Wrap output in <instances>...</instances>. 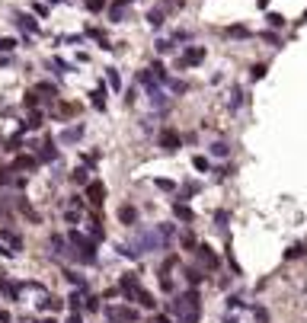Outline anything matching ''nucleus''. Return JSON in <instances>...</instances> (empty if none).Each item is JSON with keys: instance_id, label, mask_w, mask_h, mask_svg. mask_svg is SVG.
Returning a JSON list of instances; mask_svg holds the SVG:
<instances>
[{"instance_id": "nucleus-1", "label": "nucleus", "mask_w": 307, "mask_h": 323, "mask_svg": "<svg viewBox=\"0 0 307 323\" xmlns=\"http://www.w3.org/2000/svg\"><path fill=\"white\" fill-rule=\"evenodd\" d=\"M170 310H173L183 323H199V294H195V291L179 294V298L170 304Z\"/></svg>"}, {"instance_id": "nucleus-2", "label": "nucleus", "mask_w": 307, "mask_h": 323, "mask_svg": "<svg viewBox=\"0 0 307 323\" xmlns=\"http://www.w3.org/2000/svg\"><path fill=\"white\" fill-rule=\"evenodd\" d=\"M13 23L19 26V29H23V32H29V35H32V32H38V23H35V19H32L29 13H13Z\"/></svg>"}, {"instance_id": "nucleus-3", "label": "nucleus", "mask_w": 307, "mask_h": 323, "mask_svg": "<svg viewBox=\"0 0 307 323\" xmlns=\"http://www.w3.org/2000/svg\"><path fill=\"white\" fill-rule=\"evenodd\" d=\"M109 317H112V320H122V323H135V320H138V314L128 310V307H112V310H109Z\"/></svg>"}, {"instance_id": "nucleus-4", "label": "nucleus", "mask_w": 307, "mask_h": 323, "mask_svg": "<svg viewBox=\"0 0 307 323\" xmlns=\"http://www.w3.org/2000/svg\"><path fill=\"white\" fill-rule=\"evenodd\" d=\"M86 195H90L93 205H102V199H106V189H102V183H90V186H86Z\"/></svg>"}, {"instance_id": "nucleus-5", "label": "nucleus", "mask_w": 307, "mask_h": 323, "mask_svg": "<svg viewBox=\"0 0 307 323\" xmlns=\"http://www.w3.org/2000/svg\"><path fill=\"white\" fill-rule=\"evenodd\" d=\"M199 61H205V51H202V48H189V51L183 54V68H189V64H199Z\"/></svg>"}, {"instance_id": "nucleus-6", "label": "nucleus", "mask_w": 307, "mask_h": 323, "mask_svg": "<svg viewBox=\"0 0 307 323\" xmlns=\"http://www.w3.org/2000/svg\"><path fill=\"white\" fill-rule=\"evenodd\" d=\"M80 138H84V125H74V128H68V131L61 135L64 144H74V141H80Z\"/></svg>"}, {"instance_id": "nucleus-7", "label": "nucleus", "mask_w": 307, "mask_h": 323, "mask_svg": "<svg viewBox=\"0 0 307 323\" xmlns=\"http://www.w3.org/2000/svg\"><path fill=\"white\" fill-rule=\"evenodd\" d=\"M160 144L167 147V151H176V147H179V135H176V131H163V135H160Z\"/></svg>"}, {"instance_id": "nucleus-8", "label": "nucleus", "mask_w": 307, "mask_h": 323, "mask_svg": "<svg viewBox=\"0 0 307 323\" xmlns=\"http://www.w3.org/2000/svg\"><path fill=\"white\" fill-rule=\"evenodd\" d=\"M199 259L205 262L208 269H218V256L211 253V250H208V246H199Z\"/></svg>"}, {"instance_id": "nucleus-9", "label": "nucleus", "mask_w": 307, "mask_h": 323, "mask_svg": "<svg viewBox=\"0 0 307 323\" xmlns=\"http://www.w3.org/2000/svg\"><path fill=\"white\" fill-rule=\"evenodd\" d=\"M173 215H176L179 221H192V218H195V215H192V208H186V205H173Z\"/></svg>"}, {"instance_id": "nucleus-10", "label": "nucleus", "mask_w": 307, "mask_h": 323, "mask_svg": "<svg viewBox=\"0 0 307 323\" xmlns=\"http://www.w3.org/2000/svg\"><path fill=\"white\" fill-rule=\"evenodd\" d=\"M106 77H109V86H112L115 93L122 90V77H119V70H115V68H109V74H106Z\"/></svg>"}, {"instance_id": "nucleus-11", "label": "nucleus", "mask_w": 307, "mask_h": 323, "mask_svg": "<svg viewBox=\"0 0 307 323\" xmlns=\"http://www.w3.org/2000/svg\"><path fill=\"white\" fill-rule=\"evenodd\" d=\"M227 151H230V147L224 144V141H215V144H211V154H215V157H227Z\"/></svg>"}, {"instance_id": "nucleus-12", "label": "nucleus", "mask_w": 307, "mask_h": 323, "mask_svg": "<svg viewBox=\"0 0 307 323\" xmlns=\"http://www.w3.org/2000/svg\"><path fill=\"white\" fill-rule=\"evenodd\" d=\"M13 167H19V170H32V167H35V160H32V157H16Z\"/></svg>"}, {"instance_id": "nucleus-13", "label": "nucleus", "mask_w": 307, "mask_h": 323, "mask_svg": "<svg viewBox=\"0 0 307 323\" xmlns=\"http://www.w3.org/2000/svg\"><path fill=\"white\" fill-rule=\"evenodd\" d=\"M93 106L100 109V112L106 109V96H102V90H96V93H93Z\"/></svg>"}, {"instance_id": "nucleus-14", "label": "nucleus", "mask_w": 307, "mask_h": 323, "mask_svg": "<svg viewBox=\"0 0 307 323\" xmlns=\"http://www.w3.org/2000/svg\"><path fill=\"white\" fill-rule=\"evenodd\" d=\"M119 218H122L125 224H131V221H135V208H128V205H125L122 211H119Z\"/></svg>"}, {"instance_id": "nucleus-15", "label": "nucleus", "mask_w": 307, "mask_h": 323, "mask_svg": "<svg viewBox=\"0 0 307 323\" xmlns=\"http://www.w3.org/2000/svg\"><path fill=\"white\" fill-rule=\"evenodd\" d=\"M147 19H151V26H160V23H163V10H151V16H147Z\"/></svg>"}, {"instance_id": "nucleus-16", "label": "nucleus", "mask_w": 307, "mask_h": 323, "mask_svg": "<svg viewBox=\"0 0 307 323\" xmlns=\"http://www.w3.org/2000/svg\"><path fill=\"white\" fill-rule=\"evenodd\" d=\"M157 51H173V42H170V39H160V42H157Z\"/></svg>"}, {"instance_id": "nucleus-17", "label": "nucleus", "mask_w": 307, "mask_h": 323, "mask_svg": "<svg viewBox=\"0 0 307 323\" xmlns=\"http://www.w3.org/2000/svg\"><path fill=\"white\" fill-rule=\"evenodd\" d=\"M285 256H288V259H298V256H304V246H291Z\"/></svg>"}, {"instance_id": "nucleus-18", "label": "nucleus", "mask_w": 307, "mask_h": 323, "mask_svg": "<svg viewBox=\"0 0 307 323\" xmlns=\"http://www.w3.org/2000/svg\"><path fill=\"white\" fill-rule=\"evenodd\" d=\"M262 74H266V64H256V68H253V70H250V77H253V80H259V77H262Z\"/></svg>"}, {"instance_id": "nucleus-19", "label": "nucleus", "mask_w": 307, "mask_h": 323, "mask_svg": "<svg viewBox=\"0 0 307 323\" xmlns=\"http://www.w3.org/2000/svg\"><path fill=\"white\" fill-rule=\"evenodd\" d=\"M269 26H275V29H278V26H285V19L278 13H269Z\"/></svg>"}, {"instance_id": "nucleus-20", "label": "nucleus", "mask_w": 307, "mask_h": 323, "mask_svg": "<svg viewBox=\"0 0 307 323\" xmlns=\"http://www.w3.org/2000/svg\"><path fill=\"white\" fill-rule=\"evenodd\" d=\"M186 278H189L192 285H199V282H202V275H199V272H195V269H189V272H186Z\"/></svg>"}, {"instance_id": "nucleus-21", "label": "nucleus", "mask_w": 307, "mask_h": 323, "mask_svg": "<svg viewBox=\"0 0 307 323\" xmlns=\"http://www.w3.org/2000/svg\"><path fill=\"white\" fill-rule=\"evenodd\" d=\"M102 3H106V0H86V7H90V10H102Z\"/></svg>"}, {"instance_id": "nucleus-22", "label": "nucleus", "mask_w": 307, "mask_h": 323, "mask_svg": "<svg viewBox=\"0 0 307 323\" xmlns=\"http://www.w3.org/2000/svg\"><path fill=\"white\" fill-rule=\"evenodd\" d=\"M195 170H208V160H205V157H195Z\"/></svg>"}, {"instance_id": "nucleus-23", "label": "nucleus", "mask_w": 307, "mask_h": 323, "mask_svg": "<svg viewBox=\"0 0 307 323\" xmlns=\"http://www.w3.org/2000/svg\"><path fill=\"white\" fill-rule=\"evenodd\" d=\"M68 323H80V317H77V314H74V317H70V320H68Z\"/></svg>"}, {"instance_id": "nucleus-24", "label": "nucleus", "mask_w": 307, "mask_h": 323, "mask_svg": "<svg viewBox=\"0 0 307 323\" xmlns=\"http://www.w3.org/2000/svg\"><path fill=\"white\" fill-rule=\"evenodd\" d=\"M157 323H170V320H167V317H157Z\"/></svg>"}, {"instance_id": "nucleus-25", "label": "nucleus", "mask_w": 307, "mask_h": 323, "mask_svg": "<svg viewBox=\"0 0 307 323\" xmlns=\"http://www.w3.org/2000/svg\"><path fill=\"white\" fill-rule=\"evenodd\" d=\"M224 323H237V320H234V317H227V320H224Z\"/></svg>"}, {"instance_id": "nucleus-26", "label": "nucleus", "mask_w": 307, "mask_h": 323, "mask_svg": "<svg viewBox=\"0 0 307 323\" xmlns=\"http://www.w3.org/2000/svg\"><path fill=\"white\" fill-rule=\"evenodd\" d=\"M42 323H54V320H42Z\"/></svg>"}]
</instances>
